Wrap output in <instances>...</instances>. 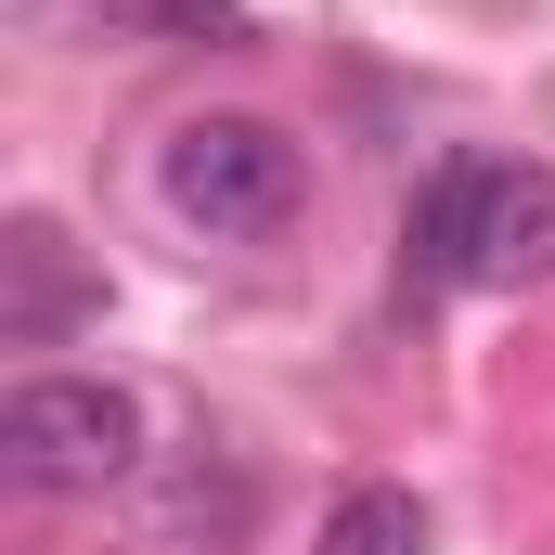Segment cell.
Here are the masks:
<instances>
[{"label": "cell", "mask_w": 555, "mask_h": 555, "mask_svg": "<svg viewBox=\"0 0 555 555\" xmlns=\"http://www.w3.org/2000/svg\"><path fill=\"white\" fill-rule=\"evenodd\" d=\"M465 284H555V168H478Z\"/></svg>", "instance_id": "4"}, {"label": "cell", "mask_w": 555, "mask_h": 555, "mask_svg": "<svg viewBox=\"0 0 555 555\" xmlns=\"http://www.w3.org/2000/svg\"><path fill=\"white\" fill-rule=\"evenodd\" d=\"M142 465V401L117 375H26L0 401V478L13 491H117Z\"/></svg>", "instance_id": "2"}, {"label": "cell", "mask_w": 555, "mask_h": 555, "mask_svg": "<svg viewBox=\"0 0 555 555\" xmlns=\"http://www.w3.org/2000/svg\"><path fill=\"white\" fill-rule=\"evenodd\" d=\"M104 39H155V52H246L259 13L246 0H91Z\"/></svg>", "instance_id": "6"}, {"label": "cell", "mask_w": 555, "mask_h": 555, "mask_svg": "<svg viewBox=\"0 0 555 555\" xmlns=\"http://www.w3.org/2000/svg\"><path fill=\"white\" fill-rule=\"evenodd\" d=\"M465 194H478V155H452L401 207V297H452L465 284Z\"/></svg>", "instance_id": "5"}, {"label": "cell", "mask_w": 555, "mask_h": 555, "mask_svg": "<svg viewBox=\"0 0 555 555\" xmlns=\"http://www.w3.org/2000/svg\"><path fill=\"white\" fill-rule=\"evenodd\" d=\"M246 517H259V491H246L220 452H194V465L168 478V543H194V530H207V543H246Z\"/></svg>", "instance_id": "8"}, {"label": "cell", "mask_w": 555, "mask_h": 555, "mask_svg": "<svg viewBox=\"0 0 555 555\" xmlns=\"http://www.w3.org/2000/svg\"><path fill=\"white\" fill-rule=\"evenodd\" d=\"M78 323H104V272L65 246V220H13L0 233V336L13 349H65Z\"/></svg>", "instance_id": "3"}, {"label": "cell", "mask_w": 555, "mask_h": 555, "mask_svg": "<svg viewBox=\"0 0 555 555\" xmlns=\"http://www.w3.org/2000/svg\"><path fill=\"white\" fill-rule=\"evenodd\" d=\"M155 194L181 233L207 246H272L284 220L310 207V155L272 130V117H181L168 155H155Z\"/></svg>", "instance_id": "1"}, {"label": "cell", "mask_w": 555, "mask_h": 555, "mask_svg": "<svg viewBox=\"0 0 555 555\" xmlns=\"http://www.w3.org/2000/svg\"><path fill=\"white\" fill-rule=\"evenodd\" d=\"M310 555H426V504L388 491V478H362V491H336V517H323Z\"/></svg>", "instance_id": "7"}]
</instances>
